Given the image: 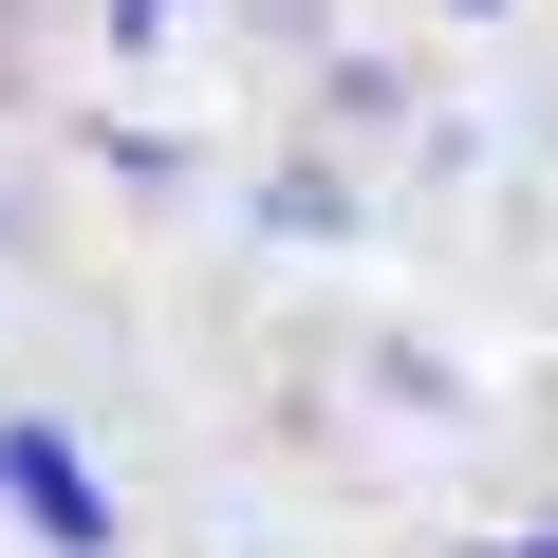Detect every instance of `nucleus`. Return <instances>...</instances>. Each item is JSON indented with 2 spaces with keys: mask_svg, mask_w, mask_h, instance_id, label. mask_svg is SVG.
I'll return each instance as SVG.
<instances>
[{
  "mask_svg": "<svg viewBox=\"0 0 558 558\" xmlns=\"http://www.w3.org/2000/svg\"><path fill=\"white\" fill-rule=\"evenodd\" d=\"M0 502H20L57 558H94V539H112V484H94V447H75V428H38V410L0 428Z\"/></svg>",
  "mask_w": 558,
  "mask_h": 558,
  "instance_id": "obj_1",
  "label": "nucleus"
},
{
  "mask_svg": "<svg viewBox=\"0 0 558 558\" xmlns=\"http://www.w3.org/2000/svg\"><path fill=\"white\" fill-rule=\"evenodd\" d=\"M484 558H558V539H484Z\"/></svg>",
  "mask_w": 558,
  "mask_h": 558,
  "instance_id": "obj_2",
  "label": "nucleus"
}]
</instances>
